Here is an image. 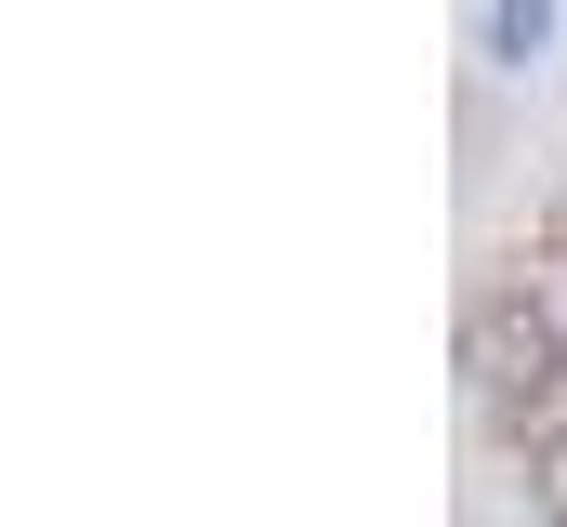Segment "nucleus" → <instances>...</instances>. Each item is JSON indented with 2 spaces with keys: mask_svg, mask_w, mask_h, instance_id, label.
Instances as JSON below:
<instances>
[{
  "mask_svg": "<svg viewBox=\"0 0 567 527\" xmlns=\"http://www.w3.org/2000/svg\"><path fill=\"white\" fill-rule=\"evenodd\" d=\"M488 40H502V66H515V53L542 40V0H502V13H488Z\"/></svg>",
  "mask_w": 567,
  "mask_h": 527,
  "instance_id": "nucleus-3",
  "label": "nucleus"
},
{
  "mask_svg": "<svg viewBox=\"0 0 567 527\" xmlns=\"http://www.w3.org/2000/svg\"><path fill=\"white\" fill-rule=\"evenodd\" d=\"M475 383L502 395V409H542V395L567 383V330H555V303L542 290H502V303H475Z\"/></svg>",
  "mask_w": 567,
  "mask_h": 527,
  "instance_id": "nucleus-1",
  "label": "nucleus"
},
{
  "mask_svg": "<svg viewBox=\"0 0 567 527\" xmlns=\"http://www.w3.org/2000/svg\"><path fill=\"white\" fill-rule=\"evenodd\" d=\"M528 502H542V527H567V422L528 435Z\"/></svg>",
  "mask_w": 567,
  "mask_h": 527,
  "instance_id": "nucleus-2",
  "label": "nucleus"
}]
</instances>
